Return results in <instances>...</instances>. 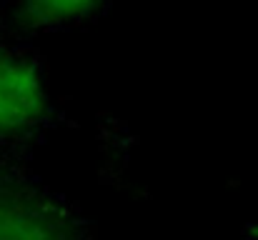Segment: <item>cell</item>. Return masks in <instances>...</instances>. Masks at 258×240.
I'll return each instance as SVG.
<instances>
[{"label": "cell", "mask_w": 258, "mask_h": 240, "mask_svg": "<svg viewBox=\"0 0 258 240\" xmlns=\"http://www.w3.org/2000/svg\"><path fill=\"white\" fill-rule=\"evenodd\" d=\"M0 240H90L81 220L43 185L0 165Z\"/></svg>", "instance_id": "cell-2"}, {"label": "cell", "mask_w": 258, "mask_h": 240, "mask_svg": "<svg viewBox=\"0 0 258 240\" xmlns=\"http://www.w3.org/2000/svg\"><path fill=\"white\" fill-rule=\"evenodd\" d=\"M53 113L43 58L23 40L0 43V145L38 133Z\"/></svg>", "instance_id": "cell-1"}, {"label": "cell", "mask_w": 258, "mask_h": 240, "mask_svg": "<svg viewBox=\"0 0 258 240\" xmlns=\"http://www.w3.org/2000/svg\"><path fill=\"white\" fill-rule=\"evenodd\" d=\"M5 40H18V38L10 33V28H8V23H5V15L0 13V43H5Z\"/></svg>", "instance_id": "cell-4"}, {"label": "cell", "mask_w": 258, "mask_h": 240, "mask_svg": "<svg viewBox=\"0 0 258 240\" xmlns=\"http://www.w3.org/2000/svg\"><path fill=\"white\" fill-rule=\"evenodd\" d=\"M108 0H13L5 15L10 33L23 40L78 28L98 18Z\"/></svg>", "instance_id": "cell-3"}]
</instances>
